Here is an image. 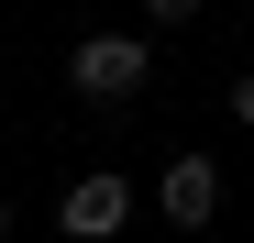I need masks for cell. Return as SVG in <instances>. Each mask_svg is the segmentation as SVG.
<instances>
[{
  "label": "cell",
  "instance_id": "7a4b0ae2",
  "mask_svg": "<svg viewBox=\"0 0 254 243\" xmlns=\"http://www.w3.org/2000/svg\"><path fill=\"white\" fill-rule=\"evenodd\" d=\"M56 232H66V243H122V232H133V177H122V166H89V177L66 188Z\"/></svg>",
  "mask_w": 254,
  "mask_h": 243
},
{
  "label": "cell",
  "instance_id": "3957f363",
  "mask_svg": "<svg viewBox=\"0 0 254 243\" xmlns=\"http://www.w3.org/2000/svg\"><path fill=\"white\" fill-rule=\"evenodd\" d=\"M155 210L177 232H210V221H221V155H177V166L155 177Z\"/></svg>",
  "mask_w": 254,
  "mask_h": 243
},
{
  "label": "cell",
  "instance_id": "6da1fadb",
  "mask_svg": "<svg viewBox=\"0 0 254 243\" xmlns=\"http://www.w3.org/2000/svg\"><path fill=\"white\" fill-rule=\"evenodd\" d=\"M66 89L89 100V111H122V100H144V89H155V45H144V33H122V22L77 33V45H66Z\"/></svg>",
  "mask_w": 254,
  "mask_h": 243
},
{
  "label": "cell",
  "instance_id": "52a82bcc",
  "mask_svg": "<svg viewBox=\"0 0 254 243\" xmlns=\"http://www.w3.org/2000/svg\"><path fill=\"white\" fill-rule=\"evenodd\" d=\"M243 11H254V0H243Z\"/></svg>",
  "mask_w": 254,
  "mask_h": 243
},
{
  "label": "cell",
  "instance_id": "277c9868",
  "mask_svg": "<svg viewBox=\"0 0 254 243\" xmlns=\"http://www.w3.org/2000/svg\"><path fill=\"white\" fill-rule=\"evenodd\" d=\"M199 11H210V0H144V22H155V33H188Z\"/></svg>",
  "mask_w": 254,
  "mask_h": 243
},
{
  "label": "cell",
  "instance_id": "5b68a950",
  "mask_svg": "<svg viewBox=\"0 0 254 243\" xmlns=\"http://www.w3.org/2000/svg\"><path fill=\"white\" fill-rule=\"evenodd\" d=\"M232 122H243V133H254V66L232 77Z\"/></svg>",
  "mask_w": 254,
  "mask_h": 243
},
{
  "label": "cell",
  "instance_id": "8992f818",
  "mask_svg": "<svg viewBox=\"0 0 254 243\" xmlns=\"http://www.w3.org/2000/svg\"><path fill=\"white\" fill-rule=\"evenodd\" d=\"M0 243H11V199H0Z\"/></svg>",
  "mask_w": 254,
  "mask_h": 243
}]
</instances>
